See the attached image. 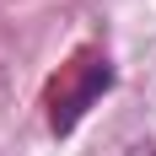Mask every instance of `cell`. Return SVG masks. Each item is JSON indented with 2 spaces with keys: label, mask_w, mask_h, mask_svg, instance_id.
I'll return each instance as SVG.
<instances>
[{
  "label": "cell",
  "mask_w": 156,
  "mask_h": 156,
  "mask_svg": "<svg viewBox=\"0 0 156 156\" xmlns=\"http://www.w3.org/2000/svg\"><path fill=\"white\" fill-rule=\"evenodd\" d=\"M108 86H113L108 54H102V48H81L76 59L59 65V76L48 81V129H54V135H70Z\"/></svg>",
  "instance_id": "obj_1"
},
{
  "label": "cell",
  "mask_w": 156,
  "mask_h": 156,
  "mask_svg": "<svg viewBox=\"0 0 156 156\" xmlns=\"http://www.w3.org/2000/svg\"><path fill=\"white\" fill-rule=\"evenodd\" d=\"M124 156H156V140H140V145H129Z\"/></svg>",
  "instance_id": "obj_2"
}]
</instances>
